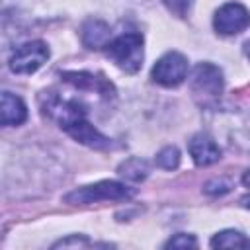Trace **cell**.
Wrapping results in <instances>:
<instances>
[{"label": "cell", "instance_id": "obj_1", "mask_svg": "<svg viewBox=\"0 0 250 250\" xmlns=\"http://www.w3.org/2000/svg\"><path fill=\"white\" fill-rule=\"evenodd\" d=\"M61 82L66 86V90H62V86H57L41 92V113L55 121L74 141L92 148H107L109 139L88 121L90 107L84 98V92L113 90L111 82H107L102 74L94 72H64L61 76Z\"/></svg>", "mask_w": 250, "mask_h": 250}, {"label": "cell", "instance_id": "obj_2", "mask_svg": "<svg viewBox=\"0 0 250 250\" xmlns=\"http://www.w3.org/2000/svg\"><path fill=\"white\" fill-rule=\"evenodd\" d=\"M135 195L133 188H127L121 182H98L90 186H82L78 189H72L70 193L64 195V201L70 205H92L100 201H119V199H129Z\"/></svg>", "mask_w": 250, "mask_h": 250}, {"label": "cell", "instance_id": "obj_3", "mask_svg": "<svg viewBox=\"0 0 250 250\" xmlns=\"http://www.w3.org/2000/svg\"><path fill=\"white\" fill-rule=\"evenodd\" d=\"M107 57L125 72L135 74L143 66L145 51H143V37L139 33H123L111 39L105 47Z\"/></svg>", "mask_w": 250, "mask_h": 250}, {"label": "cell", "instance_id": "obj_4", "mask_svg": "<svg viewBox=\"0 0 250 250\" xmlns=\"http://www.w3.org/2000/svg\"><path fill=\"white\" fill-rule=\"evenodd\" d=\"M191 92L201 105L215 104L223 94V72L211 62H199L191 74Z\"/></svg>", "mask_w": 250, "mask_h": 250}, {"label": "cell", "instance_id": "obj_5", "mask_svg": "<svg viewBox=\"0 0 250 250\" xmlns=\"http://www.w3.org/2000/svg\"><path fill=\"white\" fill-rule=\"evenodd\" d=\"M150 76L156 84L164 88L180 86L188 76V59L178 51H170L156 61Z\"/></svg>", "mask_w": 250, "mask_h": 250}, {"label": "cell", "instance_id": "obj_6", "mask_svg": "<svg viewBox=\"0 0 250 250\" xmlns=\"http://www.w3.org/2000/svg\"><path fill=\"white\" fill-rule=\"evenodd\" d=\"M49 59V47L43 41H27L10 57V70L16 74H31Z\"/></svg>", "mask_w": 250, "mask_h": 250}, {"label": "cell", "instance_id": "obj_7", "mask_svg": "<svg viewBox=\"0 0 250 250\" xmlns=\"http://www.w3.org/2000/svg\"><path fill=\"white\" fill-rule=\"evenodd\" d=\"M248 25H250V12L238 2H229V4L221 6L213 18L215 31L219 35H227V37L244 31Z\"/></svg>", "mask_w": 250, "mask_h": 250}, {"label": "cell", "instance_id": "obj_8", "mask_svg": "<svg viewBox=\"0 0 250 250\" xmlns=\"http://www.w3.org/2000/svg\"><path fill=\"white\" fill-rule=\"evenodd\" d=\"M188 150L197 166H209L221 160V148L215 143V139L207 133H197L191 137Z\"/></svg>", "mask_w": 250, "mask_h": 250}, {"label": "cell", "instance_id": "obj_9", "mask_svg": "<svg viewBox=\"0 0 250 250\" xmlns=\"http://www.w3.org/2000/svg\"><path fill=\"white\" fill-rule=\"evenodd\" d=\"M0 111H2V125L4 127H14L21 125L27 117V107L23 100L12 92H2V102H0Z\"/></svg>", "mask_w": 250, "mask_h": 250}, {"label": "cell", "instance_id": "obj_10", "mask_svg": "<svg viewBox=\"0 0 250 250\" xmlns=\"http://www.w3.org/2000/svg\"><path fill=\"white\" fill-rule=\"evenodd\" d=\"M82 43L88 47V49H102V47H107V43L111 41L109 35V25L102 20H88L84 25H82Z\"/></svg>", "mask_w": 250, "mask_h": 250}, {"label": "cell", "instance_id": "obj_11", "mask_svg": "<svg viewBox=\"0 0 250 250\" xmlns=\"http://www.w3.org/2000/svg\"><path fill=\"white\" fill-rule=\"evenodd\" d=\"M211 246L213 248H248V238H244L242 232L227 229L217 232L211 238Z\"/></svg>", "mask_w": 250, "mask_h": 250}, {"label": "cell", "instance_id": "obj_12", "mask_svg": "<svg viewBox=\"0 0 250 250\" xmlns=\"http://www.w3.org/2000/svg\"><path fill=\"white\" fill-rule=\"evenodd\" d=\"M119 174L127 180H133V182H141L148 176V164L141 158H129L125 160L121 166H119Z\"/></svg>", "mask_w": 250, "mask_h": 250}, {"label": "cell", "instance_id": "obj_13", "mask_svg": "<svg viewBox=\"0 0 250 250\" xmlns=\"http://www.w3.org/2000/svg\"><path fill=\"white\" fill-rule=\"evenodd\" d=\"M238 127L230 125V145H236L240 148H250V117H244V121L236 123Z\"/></svg>", "mask_w": 250, "mask_h": 250}, {"label": "cell", "instance_id": "obj_14", "mask_svg": "<svg viewBox=\"0 0 250 250\" xmlns=\"http://www.w3.org/2000/svg\"><path fill=\"white\" fill-rule=\"evenodd\" d=\"M156 164L164 170H176L180 164V150L176 146H164L156 154Z\"/></svg>", "mask_w": 250, "mask_h": 250}, {"label": "cell", "instance_id": "obj_15", "mask_svg": "<svg viewBox=\"0 0 250 250\" xmlns=\"http://www.w3.org/2000/svg\"><path fill=\"white\" fill-rule=\"evenodd\" d=\"M162 2L178 18H188L193 8V0H162Z\"/></svg>", "mask_w": 250, "mask_h": 250}, {"label": "cell", "instance_id": "obj_16", "mask_svg": "<svg viewBox=\"0 0 250 250\" xmlns=\"http://www.w3.org/2000/svg\"><path fill=\"white\" fill-rule=\"evenodd\" d=\"M195 246H197L195 236L193 234H186V232H180V234L172 236L164 244V248H195Z\"/></svg>", "mask_w": 250, "mask_h": 250}, {"label": "cell", "instance_id": "obj_17", "mask_svg": "<svg viewBox=\"0 0 250 250\" xmlns=\"http://www.w3.org/2000/svg\"><path fill=\"white\" fill-rule=\"evenodd\" d=\"M92 242L84 236V234H74V236H68V238H62L59 242L53 244V248H68V246H90Z\"/></svg>", "mask_w": 250, "mask_h": 250}, {"label": "cell", "instance_id": "obj_18", "mask_svg": "<svg viewBox=\"0 0 250 250\" xmlns=\"http://www.w3.org/2000/svg\"><path fill=\"white\" fill-rule=\"evenodd\" d=\"M242 184L250 189V170H246V172H244V176H242Z\"/></svg>", "mask_w": 250, "mask_h": 250}, {"label": "cell", "instance_id": "obj_19", "mask_svg": "<svg viewBox=\"0 0 250 250\" xmlns=\"http://www.w3.org/2000/svg\"><path fill=\"white\" fill-rule=\"evenodd\" d=\"M244 55H246V57L250 59V39H248V41L244 43Z\"/></svg>", "mask_w": 250, "mask_h": 250}, {"label": "cell", "instance_id": "obj_20", "mask_svg": "<svg viewBox=\"0 0 250 250\" xmlns=\"http://www.w3.org/2000/svg\"><path fill=\"white\" fill-rule=\"evenodd\" d=\"M242 203H244V207H248V209H250V199H244Z\"/></svg>", "mask_w": 250, "mask_h": 250}]
</instances>
